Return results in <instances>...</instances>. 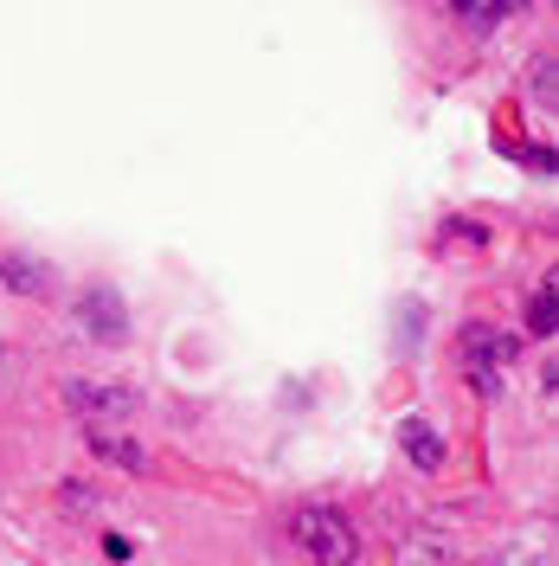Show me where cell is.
Segmentation results:
<instances>
[{
  "label": "cell",
  "mask_w": 559,
  "mask_h": 566,
  "mask_svg": "<svg viewBox=\"0 0 559 566\" xmlns=\"http://www.w3.org/2000/svg\"><path fill=\"white\" fill-rule=\"evenodd\" d=\"M289 534H296V547H303L315 566H354V560H360V528H354L341 509L309 502V509H296Z\"/></svg>",
  "instance_id": "6da1fadb"
},
{
  "label": "cell",
  "mask_w": 559,
  "mask_h": 566,
  "mask_svg": "<svg viewBox=\"0 0 559 566\" xmlns=\"http://www.w3.org/2000/svg\"><path fill=\"white\" fill-rule=\"evenodd\" d=\"M456 348H463V374H470V387L483 392V399H495V392H502V367L521 354V335H502V328H489V322H470Z\"/></svg>",
  "instance_id": "7a4b0ae2"
},
{
  "label": "cell",
  "mask_w": 559,
  "mask_h": 566,
  "mask_svg": "<svg viewBox=\"0 0 559 566\" xmlns=\"http://www.w3.org/2000/svg\"><path fill=\"white\" fill-rule=\"evenodd\" d=\"M77 328L91 342H104V348H123L129 342V303H123V290L116 283H91L77 296Z\"/></svg>",
  "instance_id": "3957f363"
},
{
  "label": "cell",
  "mask_w": 559,
  "mask_h": 566,
  "mask_svg": "<svg viewBox=\"0 0 559 566\" xmlns=\"http://www.w3.org/2000/svg\"><path fill=\"white\" fill-rule=\"evenodd\" d=\"M65 406L84 424H104V419H129V412H141V392L123 387V380H65Z\"/></svg>",
  "instance_id": "277c9868"
},
{
  "label": "cell",
  "mask_w": 559,
  "mask_h": 566,
  "mask_svg": "<svg viewBox=\"0 0 559 566\" xmlns=\"http://www.w3.org/2000/svg\"><path fill=\"white\" fill-rule=\"evenodd\" d=\"M84 444H91V458L116 463V470H129V476H148V470H155V458H148V444H141V438H123V431L91 424V431H84Z\"/></svg>",
  "instance_id": "5b68a950"
},
{
  "label": "cell",
  "mask_w": 559,
  "mask_h": 566,
  "mask_svg": "<svg viewBox=\"0 0 559 566\" xmlns=\"http://www.w3.org/2000/svg\"><path fill=\"white\" fill-rule=\"evenodd\" d=\"M0 283L13 296H52V264L33 251H0Z\"/></svg>",
  "instance_id": "8992f818"
},
{
  "label": "cell",
  "mask_w": 559,
  "mask_h": 566,
  "mask_svg": "<svg viewBox=\"0 0 559 566\" xmlns=\"http://www.w3.org/2000/svg\"><path fill=\"white\" fill-rule=\"evenodd\" d=\"M451 560H456V541L444 528H419L399 547V566H451Z\"/></svg>",
  "instance_id": "52a82bcc"
},
{
  "label": "cell",
  "mask_w": 559,
  "mask_h": 566,
  "mask_svg": "<svg viewBox=\"0 0 559 566\" xmlns=\"http://www.w3.org/2000/svg\"><path fill=\"white\" fill-rule=\"evenodd\" d=\"M399 444H405V458L419 463V470H444V438H437L424 419H405V424H399Z\"/></svg>",
  "instance_id": "ba28073f"
},
{
  "label": "cell",
  "mask_w": 559,
  "mask_h": 566,
  "mask_svg": "<svg viewBox=\"0 0 559 566\" xmlns=\"http://www.w3.org/2000/svg\"><path fill=\"white\" fill-rule=\"evenodd\" d=\"M508 13H515L508 0H456V7H451V20H463L470 33H489V27H502V20H508Z\"/></svg>",
  "instance_id": "9c48e42d"
},
{
  "label": "cell",
  "mask_w": 559,
  "mask_h": 566,
  "mask_svg": "<svg viewBox=\"0 0 559 566\" xmlns=\"http://www.w3.org/2000/svg\"><path fill=\"white\" fill-rule=\"evenodd\" d=\"M527 335H559V290H553V277L527 296Z\"/></svg>",
  "instance_id": "30bf717a"
},
{
  "label": "cell",
  "mask_w": 559,
  "mask_h": 566,
  "mask_svg": "<svg viewBox=\"0 0 559 566\" xmlns=\"http://www.w3.org/2000/svg\"><path fill=\"white\" fill-rule=\"evenodd\" d=\"M59 490H65V509H71V515H84V509H104V495L91 490V483H77V476H71V483H59Z\"/></svg>",
  "instance_id": "8fae6325"
},
{
  "label": "cell",
  "mask_w": 559,
  "mask_h": 566,
  "mask_svg": "<svg viewBox=\"0 0 559 566\" xmlns=\"http://www.w3.org/2000/svg\"><path fill=\"white\" fill-rule=\"evenodd\" d=\"M104 554H109V560H129V554H136V541H129V534H104Z\"/></svg>",
  "instance_id": "7c38bea8"
}]
</instances>
